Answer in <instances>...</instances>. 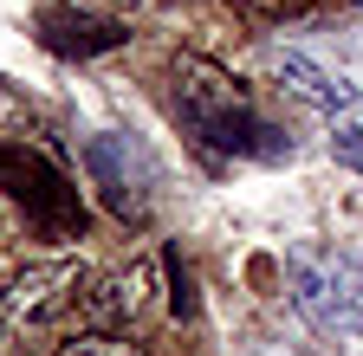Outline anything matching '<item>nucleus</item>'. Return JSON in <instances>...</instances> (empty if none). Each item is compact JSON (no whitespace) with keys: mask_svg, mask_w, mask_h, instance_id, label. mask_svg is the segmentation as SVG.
<instances>
[{"mask_svg":"<svg viewBox=\"0 0 363 356\" xmlns=\"http://www.w3.org/2000/svg\"><path fill=\"white\" fill-rule=\"evenodd\" d=\"M331 156H337L350 175H363V130H357V123H337V130H331Z\"/></svg>","mask_w":363,"mask_h":356,"instance_id":"12","label":"nucleus"},{"mask_svg":"<svg viewBox=\"0 0 363 356\" xmlns=\"http://www.w3.org/2000/svg\"><path fill=\"white\" fill-rule=\"evenodd\" d=\"M318 0H234V13L259 20V26H286V20H305Z\"/></svg>","mask_w":363,"mask_h":356,"instance_id":"11","label":"nucleus"},{"mask_svg":"<svg viewBox=\"0 0 363 356\" xmlns=\"http://www.w3.org/2000/svg\"><path fill=\"white\" fill-rule=\"evenodd\" d=\"M162 279H169V311L175 318H195V279H189V265H182L175 246H162Z\"/></svg>","mask_w":363,"mask_h":356,"instance_id":"10","label":"nucleus"},{"mask_svg":"<svg viewBox=\"0 0 363 356\" xmlns=\"http://www.w3.org/2000/svg\"><path fill=\"white\" fill-rule=\"evenodd\" d=\"M272 71H279V84H286V91L298 98V104H311V110H350L357 104V91H350V84H337L331 71H318L305 52H279V59H272Z\"/></svg>","mask_w":363,"mask_h":356,"instance_id":"8","label":"nucleus"},{"mask_svg":"<svg viewBox=\"0 0 363 356\" xmlns=\"http://www.w3.org/2000/svg\"><path fill=\"white\" fill-rule=\"evenodd\" d=\"M169 91H175L182 123H189L201 143H214V149H227V156H272V149L259 143V137H272V130L259 123L253 91H247L227 65H214V59H201V52H182V59L169 65Z\"/></svg>","mask_w":363,"mask_h":356,"instance_id":"1","label":"nucleus"},{"mask_svg":"<svg viewBox=\"0 0 363 356\" xmlns=\"http://www.w3.org/2000/svg\"><path fill=\"white\" fill-rule=\"evenodd\" d=\"M39 33H45V46H52V52H72V59L117 52L123 39H130V26H123V20H98V13H45V20H39Z\"/></svg>","mask_w":363,"mask_h":356,"instance_id":"7","label":"nucleus"},{"mask_svg":"<svg viewBox=\"0 0 363 356\" xmlns=\"http://www.w3.org/2000/svg\"><path fill=\"white\" fill-rule=\"evenodd\" d=\"M0 188H13L20 201H33L39 220H52V227H72L78 220V201L65 195V182L33 149H20V143H0Z\"/></svg>","mask_w":363,"mask_h":356,"instance_id":"6","label":"nucleus"},{"mask_svg":"<svg viewBox=\"0 0 363 356\" xmlns=\"http://www.w3.org/2000/svg\"><path fill=\"white\" fill-rule=\"evenodd\" d=\"M59 356H150L143 343H136L130 331H98V324H84L59 343Z\"/></svg>","mask_w":363,"mask_h":356,"instance_id":"9","label":"nucleus"},{"mask_svg":"<svg viewBox=\"0 0 363 356\" xmlns=\"http://www.w3.org/2000/svg\"><path fill=\"white\" fill-rule=\"evenodd\" d=\"M84 162H91V175H98L104 201H111L123 220H136V227H143V220H150V182H156V162L136 149L130 137H98V143L84 149Z\"/></svg>","mask_w":363,"mask_h":356,"instance_id":"4","label":"nucleus"},{"mask_svg":"<svg viewBox=\"0 0 363 356\" xmlns=\"http://www.w3.org/2000/svg\"><path fill=\"white\" fill-rule=\"evenodd\" d=\"M84 285H91V272L78 259H39V265H26V272L0 292V318L7 324H52V318H65V311H78Z\"/></svg>","mask_w":363,"mask_h":356,"instance_id":"3","label":"nucleus"},{"mask_svg":"<svg viewBox=\"0 0 363 356\" xmlns=\"http://www.w3.org/2000/svg\"><path fill=\"white\" fill-rule=\"evenodd\" d=\"M286 292L292 311L318 337H357L363 331V259L337 246H292L286 253Z\"/></svg>","mask_w":363,"mask_h":356,"instance_id":"2","label":"nucleus"},{"mask_svg":"<svg viewBox=\"0 0 363 356\" xmlns=\"http://www.w3.org/2000/svg\"><path fill=\"white\" fill-rule=\"evenodd\" d=\"M150 292H156V265L136 259L130 272L98 279V285L78 298V311H84V324H98V331H130V324L150 311Z\"/></svg>","mask_w":363,"mask_h":356,"instance_id":"5","label":"nucleus"}]
</instances>
